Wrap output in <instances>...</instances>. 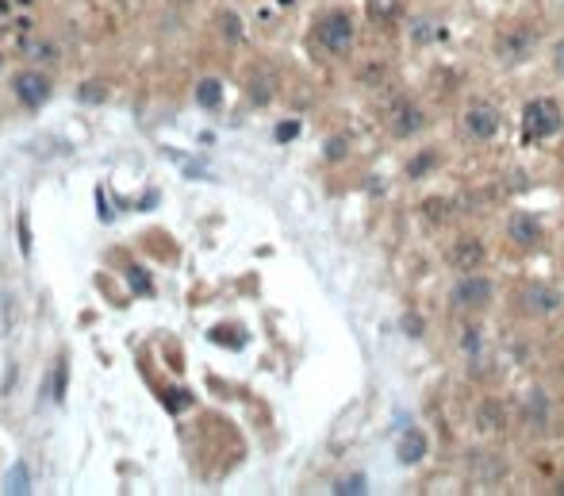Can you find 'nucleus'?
Segmentation results:
<instances>
[{"label":"nucleus","instance_id":"nucleus-1","mask_svg":"<svg viewBox=\"0 0 564 496\" xmlns=\"http://www.w3.org/2000/svg\"><path fill=\"white\" fill-rule=\"evenodd\" d=\"M315 39L318 46H323L326 54H334V58H342V54L354 51V39H357V23L349 12H326L323 20H318L315 27Z\"/></svg>","mask_w":564,"mask_h":496},{"label":"nucleus","instance_id":"nucleus-2","mask_svg":"<svg viewBox=\"0 0 564 496\" xmlns=\"http://www.w3.org/2000/svg\"><path fill=\"white\" fill-rule=\"evenodd\" d=\"M560 124H564V116H560V108L553 100H530L526 108H522V131H526L530 143L557 135Z\"/></svg>","mask_w":564,"mask_h":496},{"label":"nucleus","instance_id":"nucleus-3","mask_svg":"<svg viewBox=\"0 0 564 496\" xmlns=\"http://www.w3.org/2000/svg\"><path fill=\"white\" fill-rule=\"evenodd\" d=\"M449 304L461 308V312H484V308L492 304V281L476 278V273H464V278L453 285V292H449Z\"/></svg>","mask_w":564,"mask_h":496},{"label":"nucleus","instance_id":"nucleus-4","mask_svg":"<svg viewBox=\"0 0 564 496\" xmlns=\"http://www.w3.org/2000/svg\"><path fill=\"white\" fill-rule=\"evenodd\" d=\"M461 135L472 143H488L499 135V112L488 108V104H469L461 116Z\"/></svg>","mask_w":564,"mask_h":496},{"label":"nucleus","instance_id":"nucleus-5","mask_svg":"<svg viewBox=\"0 0 564 496\" xmlns=\"http://www.w3.org/2000/svg\"><path fill=\"white\" fill-rule=\"evenodd\" d=\"M518 304H522V312H526V315H553V312H560L564 296H560V289L537 281V285H526V289H522Z\"/></svg>","mask_w":564,"mask_h":496},{"label":"nucleus","instance_id":"nucleus-6","mask_svg":"<svg viewBox=\"0 0 564 496\" xmlns=\"http://www.w3.org/2000/svg\"><path fill=\"white\" fill-rule=\"evenodd\" d=\"M388 124H391V135H396V139H411V135H419L422 127H427V112L415 100H399L396 108H391Z\"/></svg>","mask_w":564,"mask_h":496},{"label":"nucleus","instance_id":"nucleus-7","mask_svg":"<svg viewBox=\"0 0 564 496\" xmlns=\"http://www.w3.org/2000/svg\"><path fill=\"white\" fill-rule=\"evenodd\" d=\"M12 89H15L23 108H43V104L51 100V81H46L43 73H20V77L12 81Z\"/></svg>","mask_w":564,"mask_h":496},{"label":"nucleus","instance_id":"nucleus-8","mask_svg":"<svg viewBox=\"0 0 564 496\" xmlns=\"http://www.w3.org/2000/svg\"><path fill=\"white\" fill-rule=\"evenodd\" d=\"M534 51V31H526V27H514V31H506V35L495 39V54H499L503 62H522L526 54Z\"/></svg>","mask_w":564,"mask_h":496},{"label":"nucleus","instance_id":"nucleus-9","mask_svg":"<svg viewBox=\"0 0 564 496\" xmlns=\"http://www.w3.org/2000/svg\"><path fill=\"white\" fill-rule=\"evenodd\" d=\"M506 235H511V242H518V247H537V242H542V223L530 212H511Z\"/></svg>","mask_w":564,"mask_h":496},{"label":"nucleus","instance_id":"nucleus-10","mask_svg":"<svg viewBox=\"0 0 564 496\" xmlns=\"http://www.w3.org/2000/svg\"><path fill=\"white\" fill-rule=\"evenodd\" d=\"M449 258H453V266H457L461 273H476L480 266H484V242L464 235V239L453 242V254H449Z\"/></svg>","mask_w":564,"mask_h":496},{"label":"nucleus","instance_id":"nucleus-11","mask_svg":"<svg viewBox=\"0 0 564 496\" xmlns=\"http://www.w3.org/2000/svg\"><path fill=\"white\" fill-rule=\"evenodd\" d=\"M427 458V435L419 427H407V435L399 438V462L411 466V462H422Z\"/></svg>","mask_w":564,"mask_h":496},{"label":"nucleus","instance_id":"nucleus-12","mask_svg":"<svg viewBox=\"0 0 564 496\" xmlns=\"http://www.w3.org/2000/svg\"><path fill=\"white\" fill-rule=\"evenodd\" d=\"M15 315H20L15 292H0V335H12L15 331Z\"/></svg>","mask_w":564,"mask_h":496},{"label":"nucleus","instance_id":"nucleus-13","mask_svg":"<svg viewBox=\"0 0 564 496\" xmlns=\"http://www.w3.org/2000/svg\"><path fill=\"white\" fill-rule=\"evenodd\" d=\"M476 427H480V431H499V427H503V408H499V404H495V400H484V404H480Z\"/></svg>","mask_w":564,"mask_h":496},{"label":"nucleus","instance_id":"nucleus-14","mask_svg":"<svg viewBox=\"0 0 564 496\" xmlns=\"http://www.w3.org/2000/svg\"><path fill=\"white\" fill-rule=\"evenodd\" d=\"M196 100H200V108H219V100H223V85H219L215 77L200 81V85H196Z\"/></svg>","mask_w":564,"mask_h":496},{"label":"nucleus","instance_id":"nucleus-15","mask_svg":"<svg viewBox=\"0 0 564 496\" xmlns=\"http://www.w3.org/2000/svg\"><path fill=\"white\" fill-rule=\"evenodd\" d=\"M273 89H276V77L273 73H261V77L250 81V100L253 104H269L273 100Z\"/></svg>","mask_w":564,"mask_h":496},{"label":"nucleus","instance_id":"nucleus-16","mask_svg":"<svg viewBox=\"0 0 564 496\" xmlns=\"http://www.w3.org/2000/svg\"><path fill=\"white\" fill-rule=\"evenodd\" d=\"M27 489H31V474H27L23 462H15V466L8 469V477H4V492H27Z\"/></svg>","mask_w":564,"mask_h":496},{"label":"nucleus","instance_id":"nucleus-17","mask_svg":"<svg viewBox=\"0 0 564 496\" xmlns=\"http://www.w3.org/2000/svg\"><path fill=\"white\" fill-rule=\"evenodd\" d=\"M434 166H438V154H434V150H419L411 162H407V177H411V181H419V177L427 174V169H434Z\"/></svg>","mask_w":564,"mask_h":496},{"label":"nucleus","instance_id":"nucleus-18","mask_svg":"<svg viewBox=\"0 0 564 496\" xmlns=\"http://www.w3.org/2000/svg\"><path fill=\"white\" fill-rule=\"evenodd\" d=\"M219 23H223V35L227 39H242V20L234 12H223V15H219Z\"/></svg>","mask_w":564,"mask_h":496},{"label":"nucleus","instance_id":"nucleus-19","mask_svg":"<svg viewBox=\"0 0 564 496\" xmlns=\"http://www.w3.org/2000/svg\"><path fill=\"white\" fill-rule=\"evenodd\" d=\"M434 35H441V27H434L430 20H419V23H415V39H419V43H427V39H434Z\"/></svg>","mask_w":564,"mask_h":496},{"label":"nucleus","instance_id":"nucleus-20","mask_svg":"<svg viewBox=\"0 0 564 496\" xmlns=\"http://www.w3.org/2000/svg\"><path fill=\"white\" fill-rule=\"evenodd\" d=\"M369 12H372V15H380V20H384V15H391V12H396V0H369Z\"/></svg>","mask_w":564,"mask_h":496},{"label":"nucleus","instance_id":"nucleus-21","mask_svg":"<svg viewBox=\"0 0 564 496\" xmlns=\"http://www.w3.org/2000/svg\"><path fill=\"white\" fill-rule=\"evenodd\" d=\"M422 208H427L430 219H445V200H427Z\"/></svg>","mask_w":564,"mask_h":496},{"label":"nucleus","instance_id":"nucleus-22","mask_svg":"<svg viewBox=\"0 0 564 496\" xmlns=\"http://www.w3.org/2000/svg\"><path fill=\"white\" fill-rule=\"evenodd\" d=\"M338 492H365V477H349V481H342Z\"/></svg>","mask_w":564,"mask_h":496},{"label":"nucleus","instance_id":"nucleus-23","mask_svg":"<svg viewBox=\"0 0 564 496\" xmlns=\"http://www.w3.org/2000/svg\"><path fill=\"white\" fill-rule=\"evenodd\" d=\"M342 154H346V143H342V139H330V143H326V158H334V162H338Z\"/></svg>","mask_w":564,"mask_h":496},{"label":"nucleus","instance_id":"nucleus-24","mask_svg":"<svg viewBox=\"0 0 564 496\" xmlns=\"http://www.w3.org/2000/svg\"><path fill=\"white\" fill-rule=\"evenodd\" d=\"M403 331H411V335L419 339L422 335V320H419V315H403Z\"/></svg>","mask_w":564,"mask_h":496},{"label":"nucleus","instance_id":"nucleus-25","mask_svg":"<svg viewBox=\"0 0 564 496\" xmlns=\"http://www.w3.org/2000/svg\"><path fill=\"white\" fill-rule=\"evenodd\" d=\"M461 346L469 354H476V346H480V339H476V331H464V339H461Z\"/></svg>","mask_w":564,"mask_h":496},{"label":"nucleus","instance_id":"nucleus-26","mask_svg":"<svg viewBox=\"0 0 564 496\" xmlns=\"http://www.w3.org/2000/svg\"><path fill=\"white\" fill-rule=\"evenodd\" d=\"M553 66H557V73H564V39L553 46Z\"/></svg>","mask_w":564,"mask_h":496},{"label":"nucleus","instance_id":"nucleus-27","mask_svg":"<svg viewBox=\"0 0 564 496\" xmlns=\"http://www.w3.org/2000/svg\"><path fill=\"white\" fill-rule=\"evenodd\" d=\"M296 131H300L296 124H281V127H276V139H292V135H296Z\"/></svg>","mask_w":564,"mask_h":496}]
</instances>
